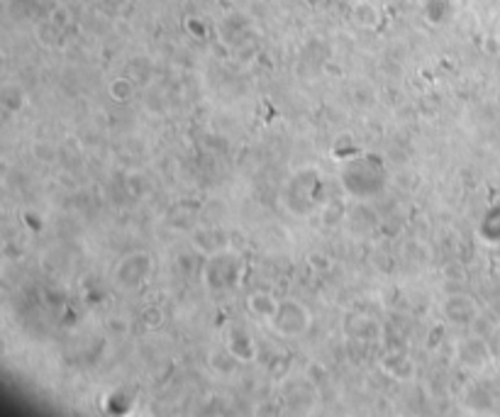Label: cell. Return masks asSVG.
<instances>
[{
	"label": "cell",
	"instance_id": "cell-3",
	"mask_svg": "<svg viewBox=\"0 0 500 417\" xmlns=\"http://www.w3.org/2000/svg\"><path fill=\"white\" fill-rule=\"evenodd\" d=\"M249 308L254 315H259V318H269V320H274L276 313H279V303H276L269 293H254L249 298Z\"/></svg>",
	"mask_w": 500,
	"mask_h": 417
},
{
	"label": "cell",
	"instance_id": "cell-5",
	"mask_svg": "<svg viewBox=\"0 0 500 417\" xmlns=\"http://www.w3.org/2000/svg\"><path fill=\"white\" fill-rule=\"evenodd\" d=\"M237 3H246V0H237Z\"/></svg>",
	"mask_w": 500,
	"mask_h": 417
},
{
	"label": "cell",
	"instance_id": "cell-2",
	"mask_svg": "<svg viewBox=\"0 0 500 417\" xmlns=\"http://www.w3.org/2000/svg\"><path fill=\"white\" fill-rule=\"evenodd\" d=\"M352 15H354L356 24H361V27H376L381 22V13H378V8L371 0H359L354 10H352Z\"/></svg>",
	"mask_w": 500,
	"mask_h": 417
},
{
	"label": "cell",
	"instance_id": "cell-1",
	"mask_svg": "<svg viewBox=\"0 0 500 417\" xmlns=\"http://www.w3.org/2000/svg\"><path fill=\"white\" fill-rule=\"evenodd\" d=\"M276 315H286V318H288V323H286V320H284V323H276V325H279V332L281 334L293 337V334H303L307 330V323H300V320L296 323V318H305V315H307V310L303 308L300 303H293V300H288V303L279 305V313H276Z\"/></svg>",
	"mask_w": 500,
	"mask_h": 417
},
{
	"label": "cell",
	"instance_id": "cell-4",
	"mask_svg": "<svg viewBox=\"0 0 500 417\" xmlns=\"http://www.w3.org/2000/svg\"><path fill=\"white\" fill-rule=\"evenodd\" d=\"M110 95H113L115 100H120V103H127V100L134 95L132 81H127V78H118V81H113L110 83Z\"/></svg>",
	"mask_w": 500,
	"mask_h": 417
}]
</instances>
